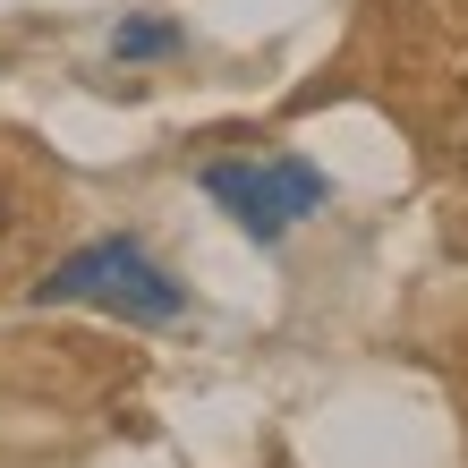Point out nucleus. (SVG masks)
<instances>
[{"mask_svg": "<svg viewBox=\"0 0 468 468\" xmlns=\"http://www.w3.org/2000/svg\"><path fill=\"white\" fill-rule=\"evenodd\" d=\"M35 307H102V315H120V324H154V333H162V324L187 315V290L136 239H94V247L60 256L35 282Z\"/></svg>", "mask_w": 468, "mask_h": 468, "instance_id": "1", "label": "nucleus"}, {"mask_svg": "<svg viewBox=\"0 0 468 468\" xmlns=\"http://www.w3.org/2000/svg\"><path fill=\"white\" fill-rule=\"evenodd\" d=\"M0 230H9V187H0Z\"/></svg>", "mask_w": 468, "mask_h": 468, "instance_id": "4", "label": "nucleus"}, {"mask_svg": "<svg viewBox=\"0 0 468 468\" xmlns=\"http://www.w3.org/2000/svg\"><path fill=\"white\" fill-rule=\"evenodd\" d=\"M171 51H179V26L171 17H128L120 35H112V60H128V69L136 60H171Z\"/></svg>", "mask_w": 468, "mask_h": 468, "instance_id": "3", "label": "nucleus"}, {"mask_svg": "<svg viewBox=\"0 0 468 468\" xmlns=\"http://www.w3.org/2000/svg\"><path fill=\"white\" fill-rule=\"evenodd\" d=\"M197 187H205V197L222 205L256 247H282L307 213L333 205V179H324L307 154H213L205 171H197Z\"/></svg>", "mask_w": 468, "mask_h": 468, "instance_id": "2", "label": "nucleus"}]
</instances>
